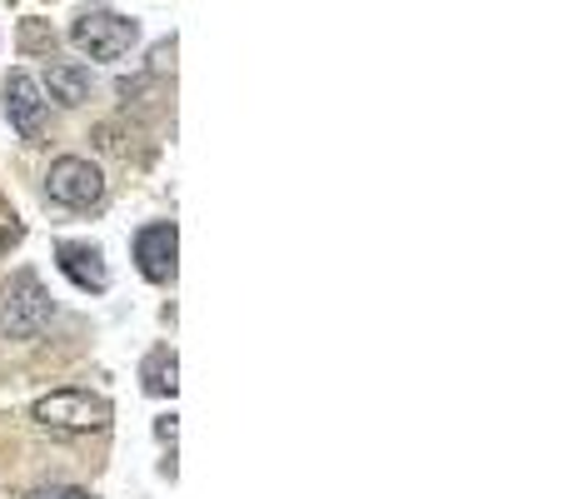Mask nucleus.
<instances>
[{"label":"nucleus","instance_id":"1","mask_svg":"<svg viewBox=\"0 0 568 499\" xmlns=\"http://www.w3.org/2000/svg\"><path fill=\"white\" fill-rule=\"evenodd\" d=\"M50 315H55V300L46 295V285L30 270H15L0 285V334L5 340H36V334H46Z\"/></svg>","mask_w":568,"mask_h":499},{"label":"nucleus","instance_id":"2","mask_svg":"<svg viewBox=\"0 0 568 499\" xmlns=\"http://www.w3.org/2000/svg\"><path fill=\"white\" fill-rule=\"evenodd\" d=\"M30 419L50 435H90L110 425V404L90 390H50L30 404Z\"/></svg>","mask_w":568,"mask_h":499},{"label":"nucleus","instance_id":"3","mask_svg":"<svg viewBox=\"0 0 568 499\" xmlns=\"http://www.w3.org/2000/svg\"><path fill=\"white\" fill-rule=\"evenodd\" d=\"M71 40L90 60H120L131 56V46L140 40V21H131L120 11H81L71 25Z\"/></svg>","mask_w":568,"mask_h":499},{"label":"nucleus","instance_id":"4","mask_svg":"<svg viewBox=\"0 0 568 499\" xmlns=\"http://www.w3.org/2000/svg\"><path fill=\"white\" fill-rule=\"evenodd\" d=\"M46 195L55 205H65V210H95L106 200V175L85 155H60L55 166L46 170Z\"/></svg>","mask_w":568,"mask_h":499},{"label":"nucleus","instance_id":"5","mask_svg":"<svg viewBox=\"0 0 568 499\" xmlns=\"http://www.w3.org/2000/svg\"><path fill=\"white\" fill-rule=\"evenodd\" d=\"M46 90H40V81L30 71H11L5 75V120L15 125V135H21L25 145H40V135H46Z\"/></svg>","mask_w":568,"mask_h":499},{"label":"nucleus","instance_id":"6","mask_svg":"<svg viewBox=\"0 0 568 499\" xmlns=\"http://www.w3.org/2000/svg\"><path fill=\"white\" fill-rule=\"evenodd\" d=\"M175 249H180L175 220H155V226H145L140 235H135V265H140L145 280H155V285L175 280Z\"/></svg>","mask_w":568,"mask_h":499},{"label":"nucleus","instance_id":"7","mask_svg":"<svg viewBox=\"0 0 568 499\" xmlns=\"http://www.w3.org/2000/svg\"><path fill=\"white\" fill-rule=\"evenodd\" d=\"M55 265H60V275H71L81 290H100L110 285V270H106V260H100V249L95 245H75V240H60L55 245Z\"/></svg>","mask_w":568,"mask_h":499},{"label":"nucleus","instance_id":"8","mask_svg":"<svg viewBox=\"0 0 568 499\" xmlns=\"http://www.w3.org/2000/svg\"><path fill=\"white\" fill-rule=\"evenodd\" d=\"M50 100H60V106H85L90 100V71L85 65H75V60H55L46 71V85H40Z\"/></svg>","mask_w":568,"mask_h":499},{"label":"nucleus","instance_id":"9","mask_svg":"<svg viewBox=\"0 0 568 499\" xmlns=\"http://www.w3.org/2000/svg\"><path fill=\"white\" fill-rule=\"evenodd\" d=\"M145 390L150 394H175V355L160 350V355L145 360Z\"/></svg>","mask_w":568,"mask_h":499},{"label":"nucleus","instance_id":"10","mask_svg":"<svg viewBox=\"0 0 568 499\" xmlns=\"http://www.w3.org/2000/svg\"><path fill=\"white\" fill-rule=\"evenodd\" d=\"M25 499H95L90 489H71V485H50V489H36V495H25Z\"/></svg>","mask_w":568,"mask_h":499}]
</instances>
